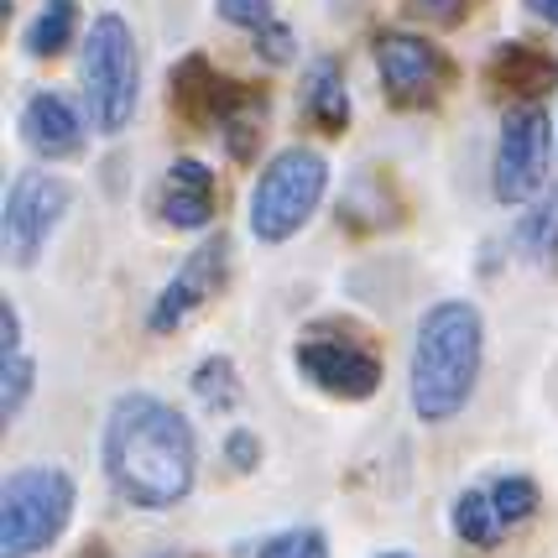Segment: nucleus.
<instances>
[{
	"mask_svg": "<svg viewBox=\"0 0 558 558\" xmlns=\"http://www.w3.org/2000/svg\"><path fill=\"white\" fill-rule=\"evenodd\" d=\"M517 245H522L527 262H554L558 256V183L554 194H543L527 215L517 219Z\"/></svg>",
	"mask_w": 558,
	"mask_h": 558,
	"instance_id": "17",
	"label": "nucleus"
},
{
	"mask_svg": "<svg viewBox=\"0 0 558 558\" xmlns=\"http://www.w3.org/2000/svg\"><path fill=\"white\" fill-rule=\"evenodd\" d=\"M490 78H496L501 89H517V95H543L558 78V63L548 52L527 48V43H501L496 58H490Z\"/></svg>",
	"mask_w": 558,
	"mask_h": 558,
	"instance_id": "16",
	"label": "nucleus"
},
{
	"mask_svg": "<svg viewBox=\"0 0 558 558\" xmlns=\"http://www.w3.org/2000/svg\"><path fill=\"white\" fill-rule=\"evenodd\" d=\"M22 142L43 157V162H69L84 151V121H78V110H73L63 95H43L26 99L22 110Z\"/></svg>",
	"mask_w": 558,
	"mask_h": 558,
	"instance_id": "11",
	"label": "nucleus"
},
{
	"mask_svg": "<svg viewBox=\"0 0 558 558\" xmlns=\"http://www.w3.org/2000/svg\"><path fill=\"white\" fill-rule=\"evenodd\" d=\"M256 558H329V543L318 527H288V533H271Z\"/></svg>",
	"mask_w": 558,
	"mask_h": 558,
	"instance_id": "23",
	"label": "nucleus"
},
{
	"mask_svg": "<svg viewBox=\"0 0 558 558\" xmlns=\"http://www.w3.org/2000/svg\"><path fill=\"white\" fill-rule=\"evenodd\" d=\"M136 95H142L136 37H131V26L116 11H105V16H95L89 37H84V99H89L99 136H121L131 125Z\"/></svg>",
	"mask_w": 558,
	"mask_h": 558,
	"instance_id": "4",
	"label": "nucleus"
},
{
	"mask_svg": "<svg viewBox=\"0 0 558 558\" xmlns=\"http://www.w3.org/2000/svg\"><path fill=\"white\" fill-rule=\"evenodd\" d=\"M225 277H230V241H225V235H209L198 251L183 256V267L172 271L168 288L157 292L151 318H146L151 335H172V329H183L194 314H204V308L219 298Z\"/></svg>",
	"mask_w": 558,
	"mask_h": 558,
	"instance_id": "8",
	"label": "nucleus"
},
{
	"mask_svg": "<svg viewBox=\"0 0 558 558\" xmlns=\"http://www.w3.org/2000/svg\"><path fill=\"white\" fill-rule=\"evenodd\" d=\"M73 189L52 172H22L5 194V251L16 256V267H32L43 256L48 235L58 230V219L69 215Z\"/></svg>",
	"mask_w": 558,
	"mask_h": 558,
	"instance_id": "7",
	"label": "nucleus"
},
{
	"mask_svg": "<svg viewBox=\"0 0 558 558\" xmlns=\"http://www.w3.org/2000/svg\"><path fill=\"white\" fill-rule=\"evenodd\" d=\"M194 397L209 408V413H235V402H241L235 361H230V355H209V361L194 371Z\"/></svg>",
	"mask_w": 558,
	"mask_h": 558,
	"instance_id": "21",
	"label": "nucleus"
},
{
	"mask_svg": "<svg viewBox=\"0 0 558 558\" xmlns=\"http://www.w3.org/2000/svg\"><path fill=\"white\" fill-rule=\"evenodd\" d=\"M73 32H78V5L73 0H48L37 11V22L26 26V52L32 58H52V52H63L73 43Z\"/></svg>",
	"mask_w": 558,
	"mask_h": 558,
	"instance_id": "18",
	"label": "nucleus"
},
{
	"mask_svg": "<svg viewBox=\"0 0 558 558\" xmlns=\"http://www.w3.org/2000/svg\"><path fill=\"white\" fill-rule=\"evenodd\" d=\"M157 215L168 219L172 230H204L215 219V172L194 162V157H178L168 178H162Z\"/></svg>",
	"mask_w": 558,
	"mask_h": 558,
	"instance_id": "12",
	"label": "nucleus"
},
{
	"mask_svg": "<svg viewBox=\"0 0 558 558\" xmlns=\"http://www.w3.org/2000/svg\"><path fill=\"white\" fill-rule=\"evenodd\" d=\"M292 48H298V43H292V32L282 22H271L267 32H256V52H262L267 63H277V69L292 63Z\"/></svg>",
	"mask_w": 558,
	"mask_h": 558,
	"instance_id": "25",
	"label": "nucleus"
},
{
	"mask_svg": "<svg viewBox=\"0 0 558 558\" xmlns=\"http://www.w3.org/2000/svg\"><path fill=\"white\" fill-rule=\"evenodd\" d=\"M32 381H37V365L26 361V350H22V314L5 303L0 308V417L5 423L26 408Z\"/></svg>",
	"mask_w": 558,
	"mask_h": 558,
	"instance_id": "14",
	"label": "nucleus"
},
{
	"mask_svg": "<svg viewBox=\"0 0 558 558\" xmlns=\"http://www.w3.org/2000/svg\"><path fill=\"white\" fill-rule=\"evenodd\" d=\"M245 95H251L245 84L219 78L204 58H183V63L172 69V105H178L189 121H225Z\"/></svg>",
	"mask_w": 558,
	"mask_h": 558,
	"instance_id": "13",
	"label": "nucleus"
},
{
	"mask_svg": "<svg viewBox=\"0 0 558 558\" xmlns=\"http://www.w3.org/2000/svg\"><path fill=\"white\" fill-rule=\"evenodd\" d=\"M376 73L387 84V95L397 105H423V99L438 95L444 84V52L428 43V37H413V32H381L376 37Z\"/></svg>",
	"mask_w": 558,
	"mask_h": 558,
	"instance_id": "10",
	"label": "nucleus"
},
{
	"mask_svg": "<svg viewBox=\"0 0 558 558\" xmlns=\"http://www.w3.org/2000/svg\"><path fill=\"white\" fill-rule=\"evenodd\" d=\"M262 121H267V95L262 89H251V95L219 121V136L230 146V157L235 162H251L256 157V142H262Z\"/></svg>",
	"mask_w": 558,
	"mask_h": 558,
	"instance_id": "20",
	"label": "nucleus"
},
{
	"mask_svg": "<svg viewBox=\"0 0 558 558\" xmlns=\"http://www.w3.org/2000/svg\"><path fill=\"white\" fill-rule=\"evenodd\" d=\"M481 355H486V324L475 303L444 298L417 318L408 387H413V413L428 428L470 408L475 381H481Z\"/></svg>",
	"mask_w": 558,
	"mask_h": 558,
	"instance_id": "2",
	"label": "nucleus"
},
{
	"mask_svg": "<svg viewBox=\"0 0 558 558\" xmlns=\"http://www.w3.org/2000/svg\"><path fill=\"white\" fill-rule=\"evenodd\" d=\"M303 110L308 121L324 125L329 136H340L344 121H350V95H344V73L335 58H318L308 78H303Z\"/></svg>",
	"mask_w": 558,
	"mask_h": 558,
	"instance_id": "15",
	"label": "nucleus"
},
{
	"mask_svg": "<svg viewBox=\"0 0 558 558\" xmlns=\"http://www.w3.org/2000/svg\"><path fill=\"white\" fill-rule=\"evenodd\" d=\"M454 537L470 543V548H496L501 543V522H496V507H490V490H460L454 501Z\"/></svg>",
	"mask_w": 558,
	"mask_h": 558,
	"instance_id": "19",
	"label": "nucleus"
},
{
	"mask_svg": "<svg viewBox=\"0 0 558 558\" xmlns=\"http://www.w3.org/2000/svg\"><path fill=\"white\" fill-rule=\"evenodd\" d=\"M548 178V116L543 105H511L496 142V168L490 189L501 204H527Z\"/></svg>",
	"mask_w": 558,
	"mask_h": 558,
	"instance_id": "6",
	"label": "nucleus"
},
{
	"mask_svg": "<svg viewBox=\"0 0 558 558\" xmlns=\"http://www.w3.org/2000/svg\"><path fill=\"white\" fill-rule=\"evenodd\" d=\"M225 454H230V464H235V470H256V464H262V444H256V434H251V428H230V438H225Z\"/></svg>",
	"mask_w": 558,
	"mask_h": 558,
	"instance_id": "26",
	"label": "nucleus"
},
{
	"mask_svg": "<svg viewBox=\"0 0 558 558\" xmlns=\"http://www.w3.org/2000/svg\"><path fill=\"white\" fill-rule=\"evenodd\" d=\"M428 5H454V0H423V11H428Z\"/></svg>",
	"mask_w": 558,
	"mask_h": 558,
	"instance_id": "28",
	"label": "nucleus"
},
{
	"mask_svg": "<svg viewBox=\"0 0 558 558\" xmlns=\"http://www.w3.org/2000/svg\"><path fill=\"white\" fill-rule=\"evenodd\" d=\"M99 460H105V481L125 507L142 511H168L189 501L198 481V444L194 428L183 423L178 408H168L151 391H125L105 417V438H99Z\"/></svg>",
	"mask_w": 558,
	"mask_h": 558,
	"instance_id": "1",
	"label": "nucleus"
},
{
	"mask_svg": "<svg viewBox=\"0 0 558 558\" xmlns=\"http://www.w3.org/2000/svg\"><path fill=\"white\" fill-rule=\"evenodd\" d=\"M381 558H408V554H381Z\"/></svg>",
	"mask_w": 558,
	"mask_h": 558,
	"instance_id": "29",
	"label": "nucleus"
},
{
	"mask_svg": "<svg viewBox=\"0 0 558 558\" xmlns=\"http://www.w3.org/2000/svg\"><path fill=\"white\" fill-rule=\"evenodd\" d=\"M329 189V162L318 157L314 146H288L277 151L256 189H251V235L262 245H282L292 241L308 215L318 209V198Z\"/></svg>",
	"mask_w": 558,
	"mask_h": 558,
	"instance_id": "5",
	"label": "nucleus"
},
{
	"mask_svg": "<svg viewBox=\"0 0 558 558\" xmlns=\"http://www.w3.org/2000/svg\"><path fill=\"white\" fill-rule=\"evenodd\" d=\"M219 16H225L230 26H245L251 37H256V32H267V26L277 22L271 0H219Z\"/></svg>",
	"mask_w": 558,
	"mask_h": 558,
	"instance_id": "24",
	"label": "nucleus"
},
{
	"mask_svg": "<svg viewBox=\"0 0 558 558\" xmlns=\"http://www.w3.org/2000/svg\"><path fill=\"white\" fill-rule=\"evenodd\" d=\"M527 11H533L537 22H548V26H558V0H522Z\"/></svg>",
	"mask_w": 558,
	"mask_h": 558,
	"instance_id": "27",
	"label": "nucleus"
},
{
	"mask_svg": "<svg viewBox=\"0 0 558 558\" xmlns=\"http://www.w3.org/2000/svg\"><path fill=\"white\" fill-rule=\"evenodd\" d=\"M486 490H490V507H496V522H501V533L522 527V522H527V517L537 511V486L527 481V475H496Z\"/></svg>",
	"mask_w": 558,
	"mask_h": 558,
	"instance_id": "22",
	"label": "nucleus"
},
{
	"mask_svg": "<svg viewBox=\"0 0 558 558\" xmlns=\"http://www.w3.org/2000/svg\"><path fill=\"white\" fill-rule=\"evenodd\" d=\"M292 361L318 391H329L340 402H365L381 387V361L350 340H303Z\"/></svg>",
	"mask_w": 558,
	"mask_h": 558,
	"instance_id": "9",
	"label": "nucleus"
},
{
	"mask_svg": "<svg viewBox=\"0 0 558 558\" xmlns=\"http://www.w3.org/2000/svg\"><path fill=\"white\" fill-rule=\"evenodd\" d=\"M73 517V481L58 464H26L0 490V558H37Z\"/></svg>",
	"mask_w": 558,
	"mask_h": 558,
	"instance_id": "3",
	"label": "nucleus"
}]
</instances>
